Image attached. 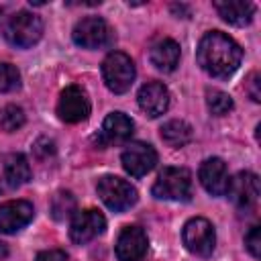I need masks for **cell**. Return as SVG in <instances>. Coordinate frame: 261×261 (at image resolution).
I'll list each match as a JSON object with an SVG mask.
<instances>
[{"label": "cell", "instance_id": "cell-1", "mask_svg": "<svg viewBox=\"0 0 261 261\" xmlns=\"http://www.w3.org/2000/svg\"><path fill=\"white\" fill-rule=\"evenodd\" d=\"M196 59H198V65L208 75L228 77L239 69L243 59V49L232 37L220 31H210L200 39Z\"/></svg>", "mask_w": 261, "mask_h": 261}, {"label": "cell", "instance_id": "cell-2", "mask_svg": "<svg viewBox=\"0 0 261 261\" xmlns=\"http://www.w3.org/2000/svg\"><path fill=\"white\" fill-rule=\"evenodd\" d=\"M2 33L10 45L20 47V49H29L41 39L43 22L37 14L29 12V10H16L14 14L4 18Z\"/></svg>", "mask_w": 261, "mask_h": 261}, {"label": "cell", "instance_id": "cell-3", "mask_svg": "<svg viewBox=\"0 0 261 261\" xmlns=\"http://www.w3.org/2000/svg\"><path fill=\"white\" fill-rule=\"evenodd\" d=\"M151 192L159 200L186 202L192 198V173L186 167H165L157 175Z\"/></svg>", "mask_w": 261, "mask_h": 261}, {"label": "cell", "instance_id": "cell-4", "mask_svg": "<svg viewBox=\"0 0 261 261\" xmlns=\"http://www.w3.org/2000/svg\"><path fill=\"white\" fill-rule=\"evenodd\" d=\"M102 77L110 92L124 94L135 82V63L122 51H112L102 61Z\"/></svg>", "mask_w": 261, "mask_h": 261}, {"label": "cell", "instance_id": "cell-5", "mask_svg": "<svg viewBox=\"0 0 261 261\" xmlns=\"http://www.w3.org/2000/svg\"><path fill=\"white\" fill-rule=\"evenodd\" d=\"M98 196L100 200L114 212H124L137 202V190L130 186L126 179L116 177V175H104L98 179Z\"/></svg>", "mask_w": 261, "mask_h": 261}, {"label": "cell", "instance_id": "cell-6", "mask_svg": "<svg viewBox=\"0 0 261 261\" xmlns=\"http://www.w3.org/2000/svg\"><path fill=\"white\" fill-rule=\"evenodd\" d=\"M71 37H73V43L84 49H100V47L110 45L112 29L100 16H86V18L77 20Z\"/></svg>", "mask_w": 261, "mask_h": 261}, {"label": "cell", "instance_id": "cell-7", "mask_svg": "<svg viewBox=\"0 0 261 261\" xmlns=\"http://www.w3.org/2000/svg\"><path fill=\"white\" fill-rule=\"evenodd\" d=\"M181 239L184 245L190 253L198 255V257H208L214 251L216 245V234H214V226L206 220V218H192L186 222L184 230H181Z\"/></svg>", "mask_w": 261, "mask_h": 261}, {"label": "cell", "instance_id": "cell-8", "mask_svg": "<svg viewBox=\"0 0 261 261\" xmlns=\"http://www.w3.org/2000/svg\"><path fill=\"white\" fill-rule=\"evenodd\" d=\"M57 116L63 122L75 124L82 122L90 116V100L84 88L80 86H67L61 94H59V102H57Z\"/></svg>", "mask_w": 261, "mask_h": 261}, {"label": "cell", "instance_id": "cell-9", "mask_svg": "<svg viewBox=\"0 0 261 261\" xmlns=\"http://www.w3.org/2000/svg\"><path fill=\"white\" fill-rule=\"evenodd\" d=\"M106 228V218L94 210V208H88V210H80L73 214L71 218V224H69V239L75 243V245H86L90 243L92 239H96L98 234H102Z\"/></svg>", "mask_w": 261, "mask_h": 261}, {"label": "cell", "instance_id": "cell-10", "mask_svg": "<svg viewBox=\"0 0 261 261\" xmlns=\"http://www.w3.org/2000/svg\"><path fill=\"white\" fill-rule=\"evenodd\" d=\"M120 161H122V167H124L126 173H130L133 177H143L155 167L157 151L151 145L137 141V143L126 145V149L122 151Z\"/></svg>", "mask_w": 261, "mask_h": 261}, {"label": "cell", "instance_id": "cell-11", "mask_svg": "<svg viewBox=\"0 0 261 261\" xmlns=\"http://www.w3.org/2000/svg\"><path fill=\"white\" fill-rule=\"evenodd\" d=\"M226 196L232 200L234 206L243 210H251L259 200V177L251 171H241L230 177Z\"/></svg>", "mask_w": 261, "mask_h": 261}, {"label": "cell", "instance_id": "cell-12", "mask_svg": "<svg viewBox=\"0 0 261 261\" xmlns=\"http://www.w3.org/2000/svg\"><path fill=\"white\" fill-rule=\"evenodd\" d=\"M198 177L200 184L204 186V190L212 196H224L230 175H228V167L220 157H208L206 161H202L200 169H198Z\"/></svg>", "mask_w": 261, "mask_h": 261}, {"label": "cell", "instance_id": "cell-13", "mask_svg": "<svg viewBox=\"0 0 261 261\" xmlns=\"http://www.w3.org/2000/svg\"><path fill=\"white\" fill-rule=\"evenodd\" d=\"M149 239L139 226H124L116 239V257L118 261H139L147 253Z\"/></svg>", "mask_w": 261, "mask_h": 261}, {"label": "cell", "instance_id": "cell-14", "mask_svg": "<svg viewBox=\"0 0 261 261\" xmlns=\"http://www.w3.org/2000/svg\"><path fill=\"white\" fill-rule=\"evenodd\" d=\"M35 216V208L27 200H12L0 206V232L12 234L24 228Z\"/></svg>", "mask_w": 261, "mask_h": 261}, {"label": "cell", "instance_id": "cell-15", "mask_svg": "<svg viewBox=\"0 0 261 261\" xmlns=\"http://www.w3.org/2000/svg\"><path fill=\"white\" fill-rule=\"evenodd\" d=\"M133 128H135V122L124 114V112H110L104 122H102V128L98 133V143L102 147H108V145H120L124 141L130 139L133 135Z\"/></svg>", "mask_w": 261, "mask_h": 261}, {"label": "cell", "instance_id": "cell-16", "mask_svg": "<svg viewBox=\"0 0 261 261\" xmlns=\"http://www.w3.org/2000/svg\"><path fill=\"white\" fill-rule=\"evenodd\" d=\"M137 102L141 106V110L151 116V118H157L161 116L167 106H169V90L161 84V82H147L139 94H137Z\"/></svg>", "mask_w": 261, "mask_h": 261}, {"label": "cell", "instance_id": "cell-17", "mask_svg": "<svg viewBox=\"0 0 261 261\" xmlns=\"http://www.w3.org/2000/svg\"><path fill=\"white\" fill-rule=\"evenodd\" d=\"M214 8L218 10V14L222 16V20H226L228 24L234 27H245L253 20L255 14V6L251 2L245 0H224V2H214Z\"/></svg>", "mask_w": 261, "mask_h": 261}, {"label": "cell", "instance_id": "cell-18", "mask_svg": "<svg viewBox=\"0 0 261 261\" xmlns=\"http://www.w3.org/2000/svg\"><path fill=\"white\" fill-rule=\"evenodd\" d=\"M149 59L159 71H173L179 63V45L173 39H163L151 47Z\"/></svg>", "mask_w": 261, "mask_h": 261}, {"label": "cell", "instance_id": "cell-19", "mask_svg": "<svg viewBox=\"0 0 261 261\" xmlns=\"http://www.w3.org/2000/svg\"><path fill=\"white\" fill-rule=\"evenodd\" d=\"M4 179L10 188H18L31 179V165L22 153H8L2 157Z\"/></svg>", "mask_w": 261, "mask_h": 261}, {"label": "cell", "instance_id": "cell-20", "mask_svg": "<svg viewBox=\"0 0 261 261\" xmlns=\"http://www.w3.org/2000/svg\"><path fill=\"white\" fill-rule=\"evenodd\" d=\"M192 137H194L192 126L186 120H167L161 126V139H163V143H167L173 149L188 145L192 141Z\"/></svg>", "mask_w": 261, "mask_h": 261}, {"label": "cell", "instance_id": "cell-21", "mask_svg": "<svg viewBox=\"0 0 261 261\" xmlns=\"http://www.w3.org/2000/svg\"><path fill=\"white\" fill-rule=\"evenodd\" d=\"M75 206H77V202L71 192H57L51 200V216L55 220H65V218L73 216Z\"/></svg>", "mask_w": 261, "mask_h": 261}, {"label": "cell", "instance_id": "cell-22", "mask_svg": "<svg viewBox=\"0 0 261 261\" xmlns=\"http://www.w3.org/2000/svg\"><path fill=\"white\" fill-rule=\"evenodd\" d=\"M24 124V112L20 106L8 104L4 108H0V128L6 133H14Z\"/></svg>", "mask_w": 261, "mask_h": 261}, {"label": "cell", "instance_id": "cell-23", "mask_svg": "<svg viewBox=\"0 0 261 261\" xmlns=\"http://www.w3.org/2000/svg\"><path fill=\"white\" fill-rule=\"evenodd\" d=\"M206 104H208V110L216 116H224L232 110V98L222 90H208Z\"/></svg>", "mask_w": 261, "mask_h": 261}, {"label": "cell", "instance_id": "cell-24", "mask_svg": "<svg viewBox=\"0 0 261 261\" xmlns=\"http://www.w3.org/2000/svg\"><path fill=\"white\" fill-rule=\"evenodd\" d=\"M20 86V73L12 63L0 61V92H12Z\"/></svg>", "mask_w": 261, "mask_h": 261}, {"label": "cell", "instance_id": "cell-25", "mask_svg": "<svg viewBox=\"0 0 261 261\" xmlns=\"http://www.w3.org/2000/svg\"><path fill=\"white\" fill-rule=\"evenodd\" d=\"M245 247L253 257H259L261 253V237H259V226H251L249 234L245 237Z\"/></svg>", "mask_w": 261, "mask_h": 261}, {"label": "cell", "instance_id": "cell-26", "mask_svg": "<svg viewBox=\"0 0 261 261\" xmlns=\"http://www.w3.org/2000/svg\"><path fill=\"white\" fill-rule=\"evenodd\" d=\"M259 82H261V77H259V73H257V71H253V73L249 75V80H247V94L251 96V100H253V102H259V100H261Z\"/></svg>", "mask_w": 261, "mask_h": 261}, {"label": "cell", "instance_id": "cell-27", "mask_svg": "<svg viewBox=\"0 0 261 261\" xmlns=\"http://www.w3.org/2000/svg\"><path fill=\"white\" fill-rule=\"evenodd\" d=\"M35 261H67V255L65 251H59V249H49V251H41Z\"/></svg>", "mask_w": 261, "mask_h": 261}, {"label": "cell", "instance_id": "cell-28", "mask_svg": "<svg viewBox=\"0 0 261 261\" xmlns=\"http://www.w3.org/2000/svg\"><path fill=\"white\" fill-rule=\"evenodd\" d=\"M35 153H37L39 157L53 155V153H55V145H53V141H49V139H39V141L35 143Z\"/></svg>", "mask_w": 261, "mask_h": 261}, {"label": "cell", "instance_id": "cell-29", "mask_svg": "<svg viewBox=\"0 0 261 261\" xmlns=\"http://www.w3.org/2000/svg\"><path fill=\"white\" fill-rule=\"evenodd\" d=\"M6 257H8V247H6V245L0 241V261H4Z\"/></svg>", "mask_w": 261, "mask_h": 261}]
</instances>
